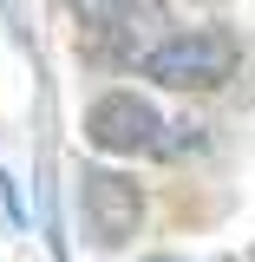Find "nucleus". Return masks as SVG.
Returning a JSON list of instances; mask_svg holds the SVG:
<instances>
[{"mask_svg":"<svg viewBox=\"0 0 255 262\" xmlns=\"http://www.w3.org/2000/svg\"><path fill=\"white\" fill-rule=\"evenodd\" d=\"M236 59L242 53H236V39L223 27H190V33H170L144 53V79H157L170 92H216V85H229Z\"/></svg>","mask_w":255,"mask_h":262,"instance_id":"1","label":"nucleus"},{"mask_svg":"<svg viewBox=\"0 0 255 262\" xmlns=\"http://www.w3.org/2000/svg\"><path fill=\"white\" fill-rule=\"evenodd\" d=\"M79 203H85V236H92L98 249L131 243L137 223H144V190H137V177L105 170V164L79 170Z\"/></svg>","mask_w":255,"mask_h":262,"instance_id":"2","label":"nucleus"},{"mask_svg":"<svg viewBox=\"0 0 255 262\" xmlns=\"http://www.w3.org/2000/svg\"><path fill=\"white\" fill-rule=\"evenodd\" d=\"M157 105L144 92H105L92 98V112H85V144L92 151H111V158H131V151H151L157 144Z\"/></svg>","mask_w":255,"mask_h":262,"instance_id":"3","label":"nucleus"},{"mask_svg":"<svg viewBox=\"0 0 255 262\" xmlns=\"http://www.w3.org/2000/svg\"><path fill=\"white\" fill-rule=\"evenodd\" d=\"M164 0H72V13L85 20V27H131V20H144V13H157Z\"/></svg>","mask_w":255,"mask_h":262,"instance_id":"4","label":"nucleus"},{"mask_svg":"<svg viewBox=\"0 0 255 262\" xmlns=\"http://www.w3.org/2000/svg\"><path fill=\"white\" fill-rule=\"evenodd\" d=\"M151 262H177V256H151Z\"/></svg>","mask_w":255,"mask_h":262,"instance_id":"5","label":"nucleus"}]
</instances>
